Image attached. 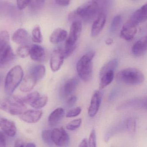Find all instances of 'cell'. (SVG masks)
Returning a JSON list of instances; mask_svg holds the SVG:
<instances>
[{
	"instance_id": "b9f144b4",
	"label": "cell",
	"mask_w": 147,
	"mask_h": 147,
	"mask_svg": "<svg viewBox=\"0 0 147 147\" xmlns=\"http://www.w3.org/2000/svg\"><path fill=\"white\" fill-rule=\"evenodd\" d=\"M6 145L5 138L2 132L0 131V147H5Z\"/></svg>"
},
{
	"instance_id": "277c9868",
	"label": "cell",
	"mask_w": 147,
	"mask_h": 147,
	"mask_svg": "<svg viewBox=\"0 0 147 147\" xmlns=\"http://www.w3.org/2000/svg\"><path fill=\"white\" fill-rule=\"evenodd\" d=\"M118 82L130 85H139L145 80L144 74L139 69L129 68L119 71L117 75Z\"/></svg>"
},
{
	"instance_id": "e0dca14e",
	"label": "cell",
	"mask_w": 147,
	"mask_h": 147,
	"mask_svg": "<svg viewBox=\"0 0 147 147\" xmlns=\"http://www.w3.org/2000/svg\"><path fill=\"white\" fill-rule=\"evenodd\" d=\"M147 37L137 41L132 46L131 52L135 56L139 57L144 55L147 51Z\"/></svg>"
},
{
	"instance_id": "ee69618b",
	"label": "cell",
	"mask_w": 147,
	"mask_h": 147,
	"mask_svg": "<svg viewBox=\"0 0 147 147\" xmlns=\"http://www.w3.org/2000/svg\"><path fill=\"white\" fill-rule=\"evenodd\" d=\"M113 40L112 38H107L106 40V44L107 45H111L113 43Z\"/></svg>"
},
{
	"instance_id": "3957f363",
	"label": "cell",
	"mask_w": 147,
	"mask_h": 147,
	"mask_svg": "<svg viewBox=\"0 0 147 147\" xmlns=\"http://www.w3.org/2000/svg\"><path fill=\"white\" fill-rule=\"evenodd\" d=\"M95 52L91 51L79 60L76 64V70L79 77L85 82L90 80L93 73L92 60Z\"/></svg>"
},
{
	"instance_id": "7bdbcfd3",
	"label": "cell",
	"mask_w": 147,
	"mask_h": 147,
	"mask_svg": "<svg viewBox=\"0 0 147 147\" xmlns=\"http://www.w3.org/2000/svg\"><path fill=\"white\" fill-rule=\"evenodd\" d=\"M79 147H88V140L86 138H84L80 144Z\"/></svg>"
},
{
	"instance_id": "cb8c5ba5",
	"label": "cell",
	"mask_w": 147,
	"mask_h": 147,
	"mask_svg": "<svg viewBox=\"0 0 147 147\" xmlns=\"http://www.w3.org/2000/svg\"><path fill=\"white\" fill-rule=\"evenodd\" d=\"M119 65V61L117 59H112L107 63L101 68L99 73V77L109 71H114Z\"/></svg>"
},
{
	"instance_id": "6da1fadb",
	"label": "cell",
	"mask_w": 147,
	"mask_h": 147,
	"mask_svg": "<svg viewBox=\"0 0 147 147\" xmlns=\"http://www.w3.org/2000/svg\"><path fill=\"white\" fill-rule=\"evenodd\" d=\"M82 30L81 21L79 19L72 21L69 34L66 39L64 49H62L64 58L70 56L75 50L76 42L80 36Z\"/></svg>"
},
{
	"instance_id": "4dcf8cb0",
	"label": "cell",
	"mask_w": 147,
	"mask_h": 147,
	"mask_svg": "<svg viewBox=\"0 0 147 147\" xmlns=\"http://www.w3.org/2000/svg\"><path fill=\"white\" fill-rule=\"evenodd\" d=\"M45 2V0H30L29 7L32 11H37L42 8Z\"/></svg>"
},
{
	"instance_id": "8fae6325",
	"label": "cell",
	"mask_w": 147,
	"mask_h": 147,
	"mask_svg": "<svg viewBox=\"0 0 147 147\" xmlns=\"http://www.w3.org/2000/svg\"><path fill=\"white\" fill-rule=\"evenodd\" d=\"M137 26L127 20L123 26L120 32L121 38L126 41L132 40L136 34Z\"/></svg>"
},
{
	"instance_id": "7a4b0ae2",
	"label": "cell",
	"mask_w": 147,
	"mask_h": 147,
	"mask_svg": "<svg viewBox=\"0 0 147 147\" xmlns=\"http://www.w3.org/2000/svg\"><path fill=\"white\" fill-rule=\"evenodd\" d=\"M10 35L8 32H0V68L10 63L15 58V55L10 45Z\"/></svg>"
},
{
	"instance_id": "52a82bcc",
	"label": "cell",
	"mask_w": 147,
	"mask_h": 147,
	"mask_svg": "<svg viewBox=\"0 0 147 147\" xmlns=\"http://www.w3.org/2000/svg\"><path fill=\"white\" fill-rule=\"evenodd\" d=\"M98 4L92 0L79 7L75 13L81 18L88 20L94 18L98 13Z\"/></svg>"
},
{
	"instance_id": "ba28073f",
	"label": "cell",
	"mask_w": 147,
	"mask_h": 147,
	"mask_svg": "<svg viewBox=\"0 0 147 147\" xmlns=\"http://www.w3.org/2000/svg\"><path fill=\"white\" fill-rule=\"evenodd\" d=\"M51 138L53 143L60 147L67 146L70 142L69 136L63 127L53 129L51 131Z\"/></svg>"
},
{
	"instance_id": "9a60e30c",
	"label": "cell",
	"mask_w": 147,
	"mask_h": 147,
	"mask_svg": "<svg viewBox=\"0 0 147 147\" xmlns=\"http://www.w3.org/2000/svg\"><path fill=\"white\" fill-rule=\"evenodd\" d=\"M79 80L77 77H74L65 82L61 88V94L63 98H67L71 95L77 88Z\"/></svg>"
},
{
	"instance_id": "d6986e66",
	"label": "cell",
	"mask_w": 147,
	"mask_h": 147,
	"mask_svg": "<svg viewBox=\"0 0 147 147\" xmlns=\"http://www.w3.org/2000/svg\"><path fill=\"white\" fill-rule=\"evenodd\" d=\"M12 39L13 42L18 44L25 45L29 42V34L26 30L20 28L13 33Z\"/></svg>"
},
{
	"instance_id": "ab89813d",
	"label": "cell",
	"mask_w": 147,
	"mask_h": 147,
	"mask_svg": "<svg viewBox=\"0 0 147 147\" xmlns=\"http://www.w3.org/2000/svg\"><path fill=\"white\" fill-rule=\"evenodd\" d=\"M77 101V98L76 96L70 97L67 101V105L68 107H71L74 106Z\"/></svg>"
},
{
	"instance_id": "7c38bea8",
	"label": "cell",
	"mask_w": 147,
	"mask_h": 147,
	"mask_svg": "<svg viewBox=\"0 0 147 147\" xmlns=\"http://www.w3.org/2000/svg\"><path fill=\"white\" fill-rule=\"evenodd\" d=\"M42 115V111L41 110H29L25 111L21 115L20 118L24 122L29 123H34L39 121Z\"/></svg>"
},
{
	"instance_id": "5bb4252c",
	"label": "cell",
	"mask_w": 147,
	"mask_h": 147,
	"mask_svg": "<svg viewBox=\"0 0 147 147\" xmlns=\"http://www.w3.org/2000/svg\"><path fill=\"white\" fill-rule=\"evenodd\" d=\"M106 21V15L104 12H101L96 19L91 29V36L92 37L98 36L101 32L105 26Z\"/></svg>"
},
{
	"instance_id": "ffe728a7",
	"label": "cell",
	"mask_w": 147,
	"mask_h": 147,
	"mask_svg": "<svg viewBox=\"0 0 147 147\" xmlns=\"http://www.w3.org/2000/svg\"><path fill=\"white\" fill-rule=\"evenodd\" d=\"M68 34L67 31L61 28H57L53 32L50 37V41L53 44H58L67 39Z\"/></svg>"
},
{
	"instance_id": "f6af8a7d",
	"label": "cell",
	"mask_w": 147,
	"mask_h": 147,
	"mask_svg": "<svg viewBox=\"0 0 147 147\" xmlns=\"http://www.w3.org/2000/svg\"><path fill=\"white\" fill-rule=\"evenodd\" d=\"M93 1H95V2H96L98 3V1H104V0H93Z\"/></svg>"
},
{
	"instance_id": "4316f807",
	"label": "cell",
	"mask_w": 147,
	"mask_h": 147,
	"mask_svg": "<svg viewBox=\"0 0 147 147\" xmlns=\"http://www.w3.org/2000/svg\"><path fill=\"white\" fill-rule=\"evenodd\" d=\"M32 39L33 42L38 43L42 42V36L39 26H35L32 30Z\"/></svg>"
},
{
	"instance_id": "9c48e42d",
	"label": "cell",
	"mask_w": 147,
	"mask_h": 147,
	"mask_svg": "<svg viewBox=\"0 0 147 147\" xmlns=\"http://www.w3.org/2000/svg\"><path fill=\"white\" fill-rule=\"evenodd\" d=\"M102 97L103 93L101 91L97 90L94 92L88 110V115L91 117H94L98 113L101 105Z\"/></svg>"
},
{
	"instance_id": "d590c367",
	"label": "cell",
	"mask_w": 147,
	"mask_h": 147,
	"mask_svg": "<svg viewBox=\"0 0 147 147\" xmlns=\"http://www.w3.org/2000/svg\"><path fill=\"white\" fill-rule=\"evenodd\" d=\"M81 111L82 109L81 107H78L69 111L66 114V117L68 118L74 117L80 115Z\"/></svg>"
},
{
	"instance_id": "ac0fdd59",
	"label": "cell",
	"mask_w": 147,
	"mask_h": 147,
	"mask_svg": "<svg viewBox=\"0 0 147 147\" xmlns=\"http://www.w3.org/2000/svg\"><path fill=\"white\" fill-rule=\"evenodd\" d=\"M37 81L36 77L30 73L22 80L20 90L24 92H30L36 86Z\"/></svg>"
},
{
	"instance_id": "f35d334b",
	"label": "cell",
	"mask_w": 147,
	"mask_h": 147,
	"mask_svg": "<svg viewBox=\"0 0 147 147\" xmlns=\"http://www.w3.org/2000/svg\"><path fill=\"white\" fill-rule=\"evenodd\" d=\"M9 5L5 2H0V15L6 14L8 13Z\"/></svg>"
},
{
	"instance_id": "44dd1931",
	"label": "cell",
	"mask_w": 147,
	"mask_h": 147,
	"mask_svg": "<svg viewBox=\"0 0 147 147\" xmlns=\"http://www.w3.org/2000/svg\"><path fill=\"white\" fill-rule=\"evenodd\" d=\"M45 55L44 49L38 45H33L30 47V55L31 58L35 61H42Z\"/></svg>"
},
{
	"instance_id": "30bf717a",
	"label": "cell",
	"mask_w": 147,
	"mask_h": 147,
	"mask_svg": "<svg viewBox=\"0 0 147 147\" xmlns=\"http://www.w3.org/2000/svg\"><path fill=\"white\" fill-rule=\"evenodd\" d=\"M65 59L62 49H57L52 52L50 61V67L53 72H57L61 68Z\"/></svg>"
},
{
	"instance_id": "d4e9b609",
	"label": "cell",
	"mask_w": 147,
	"mask_h": 147,
	"mask_svg": "<svg viewBox=\"0 0 147 147\" xmlns=\"http://www.w3.org/2000/svg\"><path fill=\"white\" fill-rule=\"evenodd\" d=\"M48 101V98L45 95H39L30 105L36 109H39L45 106Z\"/></svg>"
},
{
	"instance_id": "1f68e13d",
	"label": "cell",
	"mask_w": 147,
	"mask_h": 147,
	"mask_svg": "<svg viewBox=\"0 0 147 147\" xmlns=\"http://www.w3.org/2000/svg\"><path fill=\"white\" fill-rule=\"evenodd\" d=\"M42 138L45 143L51 145L53 144L52 138H51V130H45L42 132Z\"/></svg>"
},
{
	"instance_id": "60d3db41",
	"label": "cell",
	"mask_w": 147,
	"mask_h": 147,
	"mask_svg": "<svg viewBox=\"0 0 147 147\" xmlns=\"http://www.w3.org/2000/svg\"><path fill=\"white\" fill-rule=\"evenodd\" d=\"M70 1L71 0H55V1L59 5L66 7L69 5Z\"/></svg>"
},
{
	"instance_id": "83f0119b",
	"label": "cell",
	"mask_w": 147,
	"mask_h": 147,
	"mask_svg": "<svg viewBox=\"0 0 147 147\" xmlns=\"http://www.w3.org/2000/svg\"><path fill=\"white\" fill-rule=\"evenodd\" d=\"M122 17L120 15L115 16L112 21L111 24V31L112 33H115L117 31L122 23Z\"/></svg>"
},
{
	"instance_id": "8d00e7d4",
	"label": "cell",
	"mask_w": 147,
	"mask_h": 147,
	"mask_svg": "<svg viewBox=\"0 0 147 147\" xmlns=\"http://www.w3.org/2000/svg\"><path fill=\"white\" fill-rule=\"evenodd\" d=\"M15 147H35L36 145L34 143L24 142L21 140H18L15 142Z\"/></svg>"
},
{
	"instance_id": "7402d4cb",
	"label": "cell",
	"mask_w": 147,
	"mask_h": 147,
	"mask_svg": "<svg viewBox=\"0 0 147 147\" xmlns=\"http://www.w3.org/2000/svg\"><path fill=\"white\" fill-rule=\"evenodd\" d=\"M65 111L63 108L59 107L54 110L49 116L48 121L50 125H56L64 117Z\"/></svg>"
},
{
	"instance_id": "836d02e7",
	"label": "cell",
	"mask_w": 147,
	"mask_h": 147,
	"mask_svg": "<svg viewBox=\"0 0 147 147\" xmlns=\"http://www.w3.org/2000/svg\"><path fill=\"white\" fill-rule=\"evenodd\" d=\"M88 146L90 147H96V132L94 129L92 130L90 133L88 141Z\"/></svg>"
},
{
	"instance_id": "e575fe53",
	"label": "cell",
	"mask_w": 147,
	"mask_h": 147,
	"mask_svg": "<svg viewBox=\"0 0 147 147\" xmlns=\"http://www.w3.org/2000/svg\"><path fill=\"white\" fill-rule=\"evenodd\" d=\"M126 127L130 132H134L136 130V122L133 118H129L126 120Z\"/></svg>"
},
{
	"instance_id": "f546056e",
	"label": "cell",
	"mask_w": 147,
	"mask_h": 147,
	"mask_svg": "<svg viewBox=\"0 0 147 147\" xmlns=\"http://www.w3.org/2000/svg\"><path fill=\"white\" fill-rule=\"evenodd\" d=\"M30 47L28 45H21L17 50V54L20 57L24 58L30 55Z\"/></svg>"
},
{
	"instance_id": "4fadbf2b",
	"label": "cell",
	"mask_w": 147,
	"mask_h": 147,
	"mask_svg": "<svg viewBox=\"0 0 147 147\" xmlns=\"http://www.w3.org/2000/svg\"><path fill=\"white\" fill-rule=\"evenodd\" d=\"M147 5L145 4L136 11L131 16L128 21L136 26L146 21L147 18Z\"/></svg>"
},
{
	"instance_id": "8992f818",
	"label": "cell",
	"mask_w": 147,
	"mask_h": 147,
	"mask_svg": "<svg viewBox=\"0 0 147 147\" xmlns=\"http://www.w3.org/2000/svg\"><path fill=\"white\" fill-rule=\"evenodd\" d=\"M7 99H0V109L12 115H20L25 111V104Z\"/></svg>"
},
{
	"instance_id": "484cf974",
	"label": "cell",
	"mask_w": 147,
	"mask_h": 147,
	"mask_svg": "<svg viewBox=\"0 0 147 147\" xmlns=\"http://www.w3.org/2000/svg\"><path fill=\"white\" fill-rule=\"evenodd\" d=\"M46 69L45 67L42 65L35 66L32 69L30 73L36 77L37 80L42 79L45 75Z\"/></svg>"
},
{
	"instance_id": "74e56055",
	"label": "cell",
	"mask_w": 147,
	"mask_h": 147,
	"mask_svg": "<svg viewBox=\"0 0 147 147\" xmlns=\"http://www.w3.org/2000/svg\"><path fill=\"white\" fill-rule=\"evenodd\" d=\"M30 0H17V4L20 10H23L29 5Z\"/></svg>"
},
{
	"instance_id": "5b68a950",
	"label": "cell",
	"mask_w": 147,
	"mask_h": 147,
	"mask_svg": "<svg viewBox=\"0 0 147 147\" xmlns=\"http://www.w3.org/2000/svg\"><path fill=\"white\" fill-rule=\"evenodd\" d=\"M24 70L20 65L13 67L7 73L5 82V89L8 94H11L21 83L24 77Z\"/></svg>"
},
{
	"instance_id": "603a6c76",
	"label": "cell",
	"mask_w": 147,
	"mask_h": 147,
	"mask_svg": "<svg viewBox=\"0 0 147 147\" xmlns=\"http://www.w3.org/2000/svg\"><path fill=\"white\" fill-rule=\"evenodd\" d=\"M114 71H109L104 74L102 76L100 77L99 88L103 89L106 87L110 85L114 79Z\"/></svg>"
},
{
	"instance_id": "f1b7e54d",
	"label": "cell",
	"mask_w": 147,
	"mask_h": 147,
	"mask_svg": "<svg viewBox=\"0 0 147 147\" xmlns=\"http://www.w3.org/2000/svg\"><path fill=\"white\" fill-rule=\"evenodd\" d=\"M146 99H136L131 100H130L128 102H126L124 104L123 106H139L143 107H144V106L146 107Z\"/></svg>"
},
{
	"instance_id": "d6a6232c",
	"label": "cell",
	"mask_w": 147,
	"mask_h": 147,
	"mask_svg": "<svg viewBox=\"0 0 147 147\" xmlns=\"http://www.w3.org/2000/svg\"><path fill=\"white\" fill-rule=\"evenodd\" d=\"M82 122V120L81 119L79 118L74 119L67 124L66 125V128L67 129L69 130H75L80 126Z\"/></svg>"
},
{
	"instance_id": "2e32d148",
	"label": "cell",
	"mask_w": 147,
	"mask_h": 147,
	"mask_svg": "<svg viewBox=\"0 0 147 147\" xmlns=\"http://www.w3.org/2000/svg\"><path fill=\"white\" fill-rule=\"evenodd\" d=\"M0 128L8 136L13 137L17 133V127L14 122L4 118H0Z\"/></svg>"
}]
</instances>
